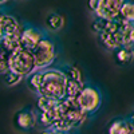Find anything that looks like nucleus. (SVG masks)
I'll return each instance as SVG.
<instances>
[{
    "mask_svg": "<svg viewBox=\"0 0 134 134\" xmlns=\"http://www.w3.org/2000/svg\"><path fill=\"white\" fill-rule=\"evenodd\" d=\"M115 58L119 63L127 64L134 59V48L131 47H119L115 50Z\"/></svg>",
    "mask_w": 134,
    "mask_h": 134,
    "instance_id": "obj_13",
    "label": "nucleus"
},
{
    "mask_svg": "<svg viewBox=\"0 0 134 134\" xmlns=\"http://www.w3.org/2000/svg\"><path fill=\"white\" fill-rule=\"evenodd\" d=\"M28 85L38 95H43L55 100L66 98V75L63 70L43 69L34 71L30 76Z\"/></svg>",
    "mask_w": 134,
    "mask_h": 134,
    "instance_id": "obj_1",
    "label": "nucleus"
},
{
    "mask_svg": "<svg viewBox=\"0 0 134 134\" xmlns=\"http://www.w3.org/2000/svg\"><path fill=\"white\" fill-rule=\"evenodd\" d=\"M5 78H4V81H5V83L8 85V86H15V85H18L20 81H21V75H19V74H16V72H14V71H11V70H8L5 74Z\"/></svg>",
    "mask_w": 134,
    "mask_h": 134,
    "instance_id": "obj_18",
    "label": "nucleus"
},
{
    "mask_svg": "<svg viewBox=\"0 0 134 134\" xmlns=\"http://www.w3.org/2000/svg\"><path fill=\"white\" fill-rule=\"evenodd\" d=\"M9 55L11 52H8L0 43V74H5L9 70Z\"/></svg>",
    "mask_w": 134,
    "mask_h": 134,
    "instance_id": "obj_16",
    "label": "nucleus"
},
{
    "mask_svg": "<svg viewBox=\"0 0 134 134\" xmlns=\"http://www.w3.org/2000/svg\"><path fill=\"white\" fill-rule=\"evenodd\" d=\"M2 15V14H0ZM0 38H2V26H0Z\"/></svg>",
    "mask_w": 134,
    "mask_h": 134,
    "instance_id": "obj_23",
    "label": "nucleus"
},
{
    "mask_svg": "<svg viewBox=\"0 0 134 134\" xmlns=\"http://www.w3.org/2000/svg\"><path fill=\"white\" fill-rule=\"evenodd\" d=\"M0 26H2V36L7 35V34H12V32H20V24L18 23V20L7 14L0 15Z\"/></svg>",
    "mask_w": 134,
    "mask_h": 134,
    "instance_id": "obj_8",
    "label": "nucleus"
},
{
    "mask_svg": "<svg viewBox=\"0 0 134 134\" xmlns=\"http://www.w3.org/2000/svg\"><path fill=\"white\" fill-rule=\"evenodd\" d=\"M20 32H12V34H7L0 38V43L3 44V47L8 51V52H14L15 50H18L20 47Z\"/></svg>",
    "mask_w": 134,
    "mask_h": 134,
    "instance_id": "obj_10",
    "label": "nucleus"
},
{
    "mask_svg": "<svg viewBox=\"0 0 134 134\" xmlns=\"http://www.w3.org/2000/svg\"><path fill=\"white\" fill-rule=\"evenodd\" d=\"M9 70L14 71L21 76L31 75L36 70L35 67V59L31 51L19 47L9 55Z\"/></svg>",
    "mask_w": 134,
    "mask_h": 134,
    "instance_id": "obj_2",
    "label": "nucleus"
},
{
    "mask_svg": "<svg viewBox=\"0 0 134 134\" xmlns=\"http://www.w3.org/2000/svg\"><path fill=\"white\" fill-rule=\"evenodd\" d=\"M83 82L82 81H76V79H71V78L66 76V97L69 98H76L78 94L81 93V90L83 88Z\"/></svg>",
    "mask_w": 134,
    "mask_h": 134,
    "instance_id": "obj_12",
    "label": "nucleus"
},
{
    "mask_svg": "<svg viewBox=\"0 0 134 134\" xmlns=\"http://www.w3.org/2000/svg\"><path fill=\"white\" fill-rule=\"evenodd\" d=\"M55 134H69V133H67V131H57Z\"/></svg>",
    "mask_w": 134,
    "mask_h": 134,
    "instance_id": "obj_21",
    "label": "nucleus"
},
{
    "mask_svg": "<svg viewBox=\"0 0 134 134\" xmlns=\"http://www.w3.org/2000/svg\"><path fill=\"white\" fill-rule=\"evenodd\" d=\"M57 131H54L52 129H47V130H44V131H42L40 134H55Z\"/></svg>",
    "mask_w": 134,
    "mask_h": 134,
    "instance_id": "obj_20",
    "label": "nucleus"
},
{
    "mask_svg": "<svg viewBox=\"0 0 134 134\" xmlns=\"http://www.w3.org/2000/svg\"><path fill=\"white\" fill-rule=\"evenodd\" d=\"M16 124L19 127L24 129V130H28V129H32L36 124V117L35 114L30 110H23L18 113L16 115Z\"/></svg>",
    "mask_w": 134,
    "mask_h": 134,
    "instance_id": "obj_9",
    "label": "nucleus"
},
{
    "mask_svg": "<svg viewBox=\"0 0 134 134\" xmlns=\"http://www.w3.org/2000/svg\"><path fill=\"white\" fill-rule=\"evenodd\" d=\"M64 75L67 78H71V79H76V81H82L83 82V78H82V74L79 71V69H76L75 66H69L66 67V69L63 70Z\"/></svg>",
    "mask_w": 134,
    "mask_h": 134,
    "instance_id": "obj_17",
    "label": "nucleus"
},
{
    "mask_svg": "<svg viewBox=\"0 0 134 134\" xmlns=\"http://www.w3.org/2000/svg\"><path fill=\"white\" fill-rule=\"evenodd\" d=\"M107 21H109V20H106V19H102V18H98V16H97L95 21H93V30H94L97 34H99L100 31H102V30L106 27Z\"/></svg>",
    "mask_w": 134,
    "mask_h": 134,
    "instance_id": "obj_19",
    "label": "nucleus"
},
{
    "mask_svg": "<svg viewBox=\"0 0 134 134\" xmlns=\"http://www.w3.org/2000/svg\"><path fill=\"white\" fill-rule=\"evenodd\" d=\"M43 38H44V34L42 30H39L36 27H26L21 30L20 47H23L28 51H32Z\"/></svg>",
    "mask_w": 134,
    "mask_h": 134,
    "instance_id": "obj_7",
    "label": "nucleus"
},
{
    "mask_svg": "<svg viewBox=\"0 0 134 134\" xmlns=\"http://www.w3.org/2000/svg\"><path fill=\"white\" fill-rule=\"evenodd\" d=\"M5 2H8V0H0V4H3V3H5Z\"/></svg>",
    "mask_w": 134,
    "mask_h": 134,
    "instance_id": "obj_22",
    "label": "nucleus"
},
{
    "mask_svg": "<svg viewBox=\"0 0 134 134\" xmlns=\"http://www.w3.org/2000/svg\"><path fill=\"white\" fill-rule=\"evenodd\" d=\"M119 16L126 21H134V2H124Z\"/></svg>",
    "mask_w": 134,
    "mask_h": 134,
    "instance_id": "obj_15",
    "label": "nucleus"
},
{
    "mask_svg": "<svg viewBox=\"0 0 134 134\" xmlns=\"http://www.w3.org/2000/svg\"><path fill=\"white\" fill-rule=\"evenodd\" d=\"M75 99H76L78 106H79L81 110L85 111L86 114H90V113L97 111L100 106V102H102L100 93L95 87H91V86L83 87Z\"/></svg>",
    "mask_w": 134,
    "mask_h": 134,
    "instance_id": "obj_6",
    "label": "nucleus"
},
{
    "mask_svg": "<svg viewBox=\"0 0 134 134\" xmlns=\"http://www.w3.org/2000/svg\"><path fill=\"white\" fill-rule=\"evenodd\" d=\"M125 0H88V8L95 16L106 20H113L119 15Z\"/></svg>",
    "mask_w": 134,
    "mask_h": 134,
    "instance_id": "obj_5",
    "label": "nucleus"
},
{
    "mask_svg": "<svg viewBox=\"0 0 134 134\" xmlns=\"http://www.w3.org/2000/svg\"><path fill=\"white\" fill-rule=\"evenodd\" d=\"M109 134H133L130 119H117L109 127Z\"/></svg>",
    "mask_w": 134,
    "mask_h": 134,
    "instance_id": "obj_11",
    "label": "nucleus"
},
{
    "mask_svg": "<svg viewBox=\"0 0 134 134\" xmlns=\"http://www.w3.org/2000/svg\"><path fill=\"white\" fill-rule=\"evenodd\" d=\"M46 23L47 26L54 30V31H59L60 28H63L64 26V18L60 15V14H57V12H52L47 16L46 19Z\"/></svg>",
    "mask_w": 134,
    "mask_h": 134,
    "instance_id": "obj_14",
    "label": "nucleus"
},
{
    "mask_svg": "<svg viewBox=\"0 0 134 134\" xmlns=\"http://www.w3.org/2000/svg\"><path fill=\"white\" fill-rule=\"evenodd\" d=\"M122 19L119 15L113 19L109 20L106 27L99 32L100 42L103 43V46L109 50H117L122 47V39H121V26H122Z\"/></svg>",
    "mask_w": 134,
    "mask_h": 134,
    "instance_id": "obj_4",
    "label": "nucleus"
},
{
    "mask_svg": "<svg viewBox=\"0 0 134 134\" xmlns=\"http://www.w3.org/2000/svg\"><path fill=\"white\" fill-rule=\"evenodd\" d=\"M31 52L34 55V59H35V67H36L35 71L47 69L54 62L55 57H57L55 44L52 40H50L47 38H43Z\"/></svg>",
    "mask_w": 134,
    "mask_h": 134,
    "instance_id": "obj_3",
    "label": "nucleus"
}]
</instances>
